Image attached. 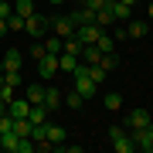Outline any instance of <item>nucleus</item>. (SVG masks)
<instances>
[{"instance_id": "nucleus-24", "label": "nucleus", "mask_w": 153, "mask_h": 153, "mask_svg": "<svg viewBox=\"0 0 153 153\" xmlns=\"http://www.w3.org/2000/svg\"><path fill=\"white\" fill-rule=\"evenodd\" d=\"M4 85L7 88H21L24 85V75H21V71H4Z\"/></svg>"}, {"instance_id": "nucleus-7", "label": "nucleus", "mask_w": 153, "mask_h": 153, "mask_svg": "<svg viewBox=\"0 0 153 153\" xmlns=\"http://www.w3.org/2000/svg\"><path fill=\"white\" fill-rule=\"evenodd\" d=\"M21 65H24V55L17 48H10L4 55V61H0V71H21Z\"/></svg>"}, {"instance_id": "nucleus-2", "label": "nucleus", "mask_w": 153, "mask_h": 153, "mask_svg": "<svg viewBox=\"0 0 153 153\" xmlns=\"http://www.w3.org/2000/svg\"><path fill=\"white\" fill-rule=\"evenodd\" d=\"M71 78H75V88L82 92V99H92V95L99 92V85L92 82V78H88V68L82 65V61H78V68L71 71Z\"/></svg>"}, {"instance_id": "nucleus-12", "label": "nucleus", "mask_w": 153, "mask_h": 153, "mask_svg": "<svg viewBox=\"0 0 153 153\" xmlns=\"http://www.w3.org/2000/svg\"><path fill=\"white\" fill-rule=\"evenodd\" d=\"M99 58H102V51H99L95 44H82V55H78L82 65H99Z\"/></svg>"}, {"instance_id": "nucleus-21", "label": "nucleus", "mask_w": 153, "mask_h": 153, "mask_svg": "<svg viewBox=\"0 0 153 153\" xmlns=\"http://www.w3.org/2000/svg\"><path fill=\"white\" fill-rule=\"evenodd\" d=\"M44 51H48V55H61V51H65V41L55 38V34H48V38H44Z\"/></svg>"}, {"instance_id": "nucleus-29", "label": "nucleus", "mask_w": 153, "mask_h": 153, "mask_svg": "<svg viewBox=\"0 0 153 153\" xmlns=\"http://www.w3.org/2000/svg\"><path fill=\"white\" fill-rule=\"evenodd\" d=\"M48 51H44V41H34V48H31V61H41Z\"/></svg>"}, {"instance_id": "nucleus-35", "label": "nucleus", "mask_w": 153, "mask_h": 153, "mask_svg": "<svg viewBox=\"0 0 153 153\" xmlns=\"http://www.w3.org/2000/svg\"><path fill=\"white\" fill-rule=\"evenodd\" d=\"M48 4H55V7H61V4H68V0H48Z\"/></svg>"}, {"instance_id": "nucleus-25", "label": "nucleus", "mask_w": 153, "mask_h": 153, "mask_svg": "<svg viewBox=\"0 0 153 153\" xmlns=\"http://www.w3.org/2000/svg\"><path fill=\"white\" fill-rule=\"evenodd\" d=\"M14 14L31 17V14H34V0H14Z\"/></svg>"}, {"instance_id": "nucleus-10", "label": "nucleus", "mask_w": 153, "mask_h": 153, "mask_svg": "<svg viewBox=\"0 0 153 153\" xmlns=\"http://www.w3.org/2000/svg\"><path fill=\"white\" fill-rule=\"evenodd\" d=\"M68 21L75 24V27H78V24H92V21H95V10H88V7H75V10L68 14Z\"/></svg>"}, {"instance_id": "nucleus-31", "label": "nucleus", "mask_w": 153, "mask_h": 153, "mask_svg": "<svg viewBox=\"0 0 153 153\" xmlns=\"http://www.w3.org/2000/svg\"><path fill=\"white\" fill-rule=\"evenodd\" d=\"M14 14V4H7V0H0V17H4V21H7V17H10Z\"/></svg>"}, {"instance_id": "nucleus-16", "label": "nucleus", "mask_w": 153, "mask_h": 153, "mask_svg": "<svg viewBox=\"0 0 153 153\" xmlns=\"http://www.w3.org/2000/svg\"><path fill=\"white\" fill-rule=\"evenodd\" d=\"M58 68L71 75V71L78 68V55H68V51H61V55H58Z\"/></svg>"}, {"instance_id": "nucleus-34", "label": "nucleus", "mask_w": 153, "mask_h": 153, "mask_svg": "<svg viewBox=\"0 0 153 153\" xmlns=\"http://www.w3.org/2000/svg\"><path fill=\"white\" fill-rule=\"evenodd\" d=\"M4 34H10V31H7V21L0 17V38H4Z\"/></svg>"}, {"instance_id": "nucleus-26", "label": "nucleus", "mask_w": 153, "mask_h": 153, "mask_svg": "<svg viewBox=\"0 0 153 153\" xmlns=\"http://www.w3.org/2000/svg\"><path fill=\"white\" fill-rule=\"evenodd\" d=\"M7 31H10V34H24V17L21 14H10V17H7Z\"/></svg>"}, {"instance_id": "nucleus-33", "label": "nucleus", "mask_w": 153, "mask_h": 153, "mask_svg": "<svg viewBox=\"0 0 153 153\" xmlns=\"http://www.w3.org/2000/svg\"><path fill=\"white\" fill-rule=\"evenodd\" d=\"M0 99H4V102H10V99H14V88H7V85H0Z\"/></svg>"}, {"instance_id": "nucleus-15", "label": "nucleus", "mask_w": 153, "mask_h": 153, "mask_svg": "<svg viewBox=\"0 0 153 153\" xmlns=\"http://www.w3.org/2000/svg\"><path fill=\"white\" fill-rule=\"evenodd\" d=\"M112 150H116V153H133V150H136V143H133L129 133H123V136L112 140Z\"/></svg>"}, {"instance_id": "nucleus-27", "label": "nucleus", "mask_w": 153, "mask_h": 153, "mask_svg": "<svg viewBox=\"0 0 153 153\" xmlns=\"http://www.w3.org/2000/svg\"><path fill=\"white\" fill-rule=\"evenodd\" d=\"M85 68H88V78H92V82H95L99 88H102V85H105V71L99 68V65H85Z\"/></svg>"}, {"instance_id": "nucleus-6", "label": "nucleus", "mask_w": 153, "mask_h": 153, "mask_svg": "<svg viewBox=\"0 0 153 153\" xmlns=\"http://www.w3.org/2000/svg\"><path fill=\"white\" fill-rule=\"evenodd\" d=\"M99 34H102V27H99L95 21H92V24H78V27H75V38L82 41V44H95Z\"/></svg>"}, {"instance_id": "nucleus-37", "label": "nucleus", "mask_w": 153, "mask_h": 153, "mask_svg": "<svg viewBox=\"0 0 153 153\" xmlns=\"http://www.w3.org/2000/svg\"><path fill=\"white\" fill-rule=\"evenodd\" d=\"M0 85H4V71H0Z\"/></svg>"}, {"instance_id": "nucleus-30", "label": "nucleus", "mask_w": 153, "mask_h": 153, "mask_svg": "<svg viewBox=\"0 0 153 153\" xmlns=\"http://www.w3.org/2000/svg\"><path fill=\"white\" fill-rule=\"evenodd\" d=\"M17 153H34V140H21L17 143Z\"/></svg>"}, {"instance_id": "nucleus-9", "label": "nucleus", "mask_w": 153, "mask_h": 153, "mask_svg": "<svg viewBox=\"0 0 153 153\" xmlns=\"http://www.w3.org/2000/svg\"><path fill=\"white\" fill-rule=\"evenodd\" d=\"M146 31H150V24L146 21H126V38H133V41H140V38H146Z\"/></svg>"}, {"instance_id": "nucleus-19", "label": "nucleus", "mask_w": 153, "mask_h": 153, "mask_svg": "<svg viewBox=\"0 0 153 153\" xmlns=\"http://www.w3.org/2000/svg\"><path fill=\"white\" fill-rule=\"evenodd\" d=\"M109 7H112V14H116L119 24H126V21L133 17V7H129V4H119V0H116V4H109Z\"/></svg>"}, {"instance_id": "nucleus-39", "label": "nucleus", "mask_w": 153, "mask_h": 153, "mask_svg": "<svg viewBox=\"0 0 153 153\" xmlns=\"http://www.w3.org/2000/svg\"><path fill=\"white\" fill-rule=\"evenodd\" d=\"M105 4H116V0H105Z\"/></svg>"}, {"instance_id": "nucleus-28", "label": "nucleus", "mask_w": 153, "mask_h": 153, "mask_svg": "<svg viewBox=\"0 0 153 153\" xmlns=\"http://www.w3.org/2000/svg\"><path fill=\"white\" fill-rule=\"evenodd\" d=\"M65 102H68V109H82L85 99H82V92H78V88H71V92L65 95Z\"/></svg>"}, {"instance_id": "nucleus-32", "label": "nucleus", "mask_w": 153, "mask_h": 153, "mask_svg": "<svg viewBox=\"0 0 153 153\" xmlns=\"http://www.w3.org/2000/svg\"><path fill=\"white\" fill-rule=\"evenodd\" d=\"M82 7H88V10H99V7H105V0H82Z\"/></svg>"}, {"instance_id": "nucleus-8", "label": "nucleus", "mask_w": 153, "mask_h": 153, "mask_svg": "<svg viewBox=\"0 0 153 153\" xmlns=\"http://www.w3.org/2000/svg\"><path fill=\"white\" fill-rule=\"evenodd\" d=\"M95 24H99L102 31H112V24H119V21H116V14H112V7H109V4H105V7H99V10H95Z\"/></svg>"}, {"instance_id": "nucleus-5", "label": "nucleus", "mask_w": 153, "mask_h": 153, "mask_svg": "<svg viewBox=\"0 0 153 153\" xmlns=\"http://www.w3.org/2000/svg\"><path fill=\"white\" fill-rule=\"evenodd\" d=\"M51 31H55V38H61V41L75 38V24L68 21V14L65 17H51Z\"/></svg>"}, {"instance_id": "nucleus-1", "label": "nucleus", "mask_w": 153, "mask_h": 153, "mask_svg": "<svg viewBox=\"0 0 153 153\" xmlns=\"http://www.w3.org/2000/svg\"><path fill=\"white\" fill-rule=\"evenodd\" d=\"M48 31H51V17H41V14L24 17V34H27V38L44 41V38H48Z\"/></svg>"}, {"instance_id": "nucleus-4", "label": "nucleus", "mask_w": 153, "mask_h": 153, "mask_svg": "<svg viewBox=\"0 0 153 153\" xmlns=\"http://www.w3.org/2000/svg\"><path fill=\"white\" fill-rule=\"evenodd\" d=\"M58 55H44L41 61H38V75H41V82H51V78L58 75Z\"/></svg>"}, {"instance_id": "nucleus-3", "label": "nucleus", "mask_w": 153, "mask_h": 153, "mask_svg": "<svg viewBox=\"0 0 153 153\" xmlns=\"http://www.w3.org/2000/svg\"><path fill=\"white\" fill-rule=\"evenodd\" d=\"M150 116H153V112H146V109H133L129 116H123L126 133H133V129H146V126H150Z\"/></svg>"}, {"instance_id": "nucleus-22", "label": "nucleus", "mask_w": 153, "mask_h": 153, "mask_svg": "<svg viewBox=\"0 0 153 153\" xmlns=\"http://www.w3.org/2000/svg\"><path fill=\"white\" fill-rule=\"evenodd\" d=\"M27 102H31V105H41V102H44V85H38V82L27 85Z\"/></svg>"}, {"instance_id": "nucleus-17", "label": "nucleus", "mask_w": 153, "mask_h": 153, "mask_svg": "<svg viewBox=\"0 0 153 153\" xmlns=\"http://www.w3.org/2000/svg\"><path fill=\"white\" fill-rule=\"evenodd\" d=\"M95 48L102 51V55H109V51H116V38H112L109 31H102V34H99V41H95Z\"/></svg>"}, {"instance_id": "nucleus-40", "label": "nucleus", "mask_w": 153, "mask_h": 153, "mask_svg": "<svg viewBox=\"0 0 153 153\" xmlns=\"http://www.w3.org/2000/svg\"><path fill=\"white\" fill-rule=\"evenodd\" d=\"M150 126H153V116H150Z\"/></svg>"}, {"instance_id": "nucleus-18", "label": "nucleus", "mask_w": 153, "mask_h": 153, "mask_svg": "<svg viewBox=\"0 0 153 153\" xmlns=\"http://www.w3.org/2000/svg\"><path fill=\"white\" fill-rule=\"evenodd\" d=\"M102 105H105V112H119V109H123V95H119V92H105Z\"/></svg>"}, {"instance_id": "nucleus-14", "label": "nucleus", "mask_w": 153, "mask_h": 153, "mask_svg": "<svg viewBox=\"0 0 153 153\" xmlns=\"http://www.w3.org/2000/svg\"><path fill=\"white\" fill-rule=\"evenodd\" d=\"M65 136H68V133H65V126H55V123H48V143H51V146H61V143H65Z\"/></svg>"}, {"instance_id": "nucleus-38", "label": "nucleus", "mask_w": 153, "mask_h": 153, "mask_svg": "<svg viewBox=\"0 0 153 153\" xmlns=\"http://www.w3.org/2000/svg\"><path fill=\"white\" fill-rule=\"evenodd\" d=\"M68 4H82V0H68Z\"/></svg>"}, {"instance_id": "nucleus-36", "label": "nucleus", "mask_w": 153, "mask_h": 153, "mask_svg": "<svg viewBox=\"0 0 153 153\" xmlns=\"http://www.w3.org/2000/svg\"><path fill=\"white\" fill-rule=\"evenodd\" d=\"M146 17H150V21H153V4H150V7H146Z\"/></svg>"}, {"instance_id": "nucleus-23", "label": "nucleus", "mask_w": 153, "mask_h": 153, "mask_svg": "<svg viewBox=\"0 0 153 153\" xmlns=\"http://www.w3.org/2000/svg\"><path fill=\"white\" fill-rule=\"evenodd\" d=\"M44 105H48L51 112L61 105V92H58V88H44Z\"/></svg>"}, {"instance_id": "nucleus-11", "label": "nucleus", "mask_w": 153, "mask_h": 153, "mask_svg": "<svg viewBox=\"0 0 153 153\" xmlns=\"http://www.w3.org/2000/svg\"><path fill=\"white\" fill-rule=\"evenodd\" d=\"M7 112H10L14 119H21V116L31 112V102H27V99H10V102H7Z\"/></svg>"}, {"instance_id": "nucleus-13", "label": "nucleus", "mask_w": 153, "mask_h": 153, "mask_svg": "<svg viewBox=\"0 0 153 153\" xmlns=\"http://www.w3.org/2000/svg\"><path fill=\"white\" fill-rule=\"evenodd\" d=\"M17 143H21V136H17L14 129L0 133V150H4V153H17Z\"/></svg>"}, {"instance_id": "nucleus-20", "label": "nucleus", "mask_w": 153, "mask_h": 153, "mask_svg": "<svg viewBox=\"0 0 153 153\" xmlns=\"http://www.w3.org/2000/svg\"><path fill=\"white\" fill-rule=\"evenodd\" d=\"M99 68H102L105 75H109V71H116V68H119V55H116V51H109V55H102V58H99Z\"/></svg>"}]
</instances>
